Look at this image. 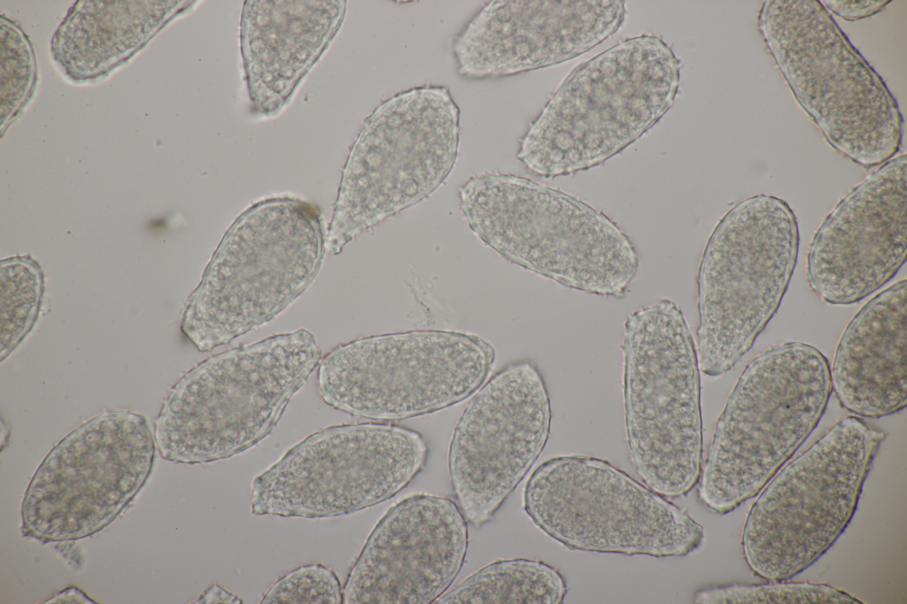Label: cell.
<instances>
[{
  "instance_id": "obj_1",
  "label": "cell",
  "mask_w": 907,
  "mask_h": 604,
  "mask_svg": "<svg viewBox=\"0 0 907 604\" xmlns=\"http://www.w3.org/2000/svg\"><path fill=\"white\" fill-rule=\"evenodd\" d=\"M681 63L655 35L626 39L577 66L520 140L516 158L552 179L600 166L672 106Z\"/></svg>"
},
{
  "instance_id": "obj_2",
  "label": "cell",
  "mask_w": 907,
  "mask_h": 604,
  "mask_svg": "<svg viewBox=\"0 0 907 604\" xmlns=\"http://www.w3.org/2000/svg\"><path fill=\"white\" fill-rule=\"evenodd\" d=\"M321 360L315 337L301 329L201 361L172 386L156 418L161 457L206 463L256 445L275 430Z\"/></svg>"
},
{
  "instance_id": "obj_3",
  "label": "cell",
  "mask_w": 907,
  "mask_h": 604,
  "mask_svg": "<svg viewBox=\"0 0 907 604\" xmlns=\"http://www.w3.org/2000/svg\"><path fill=\"white\" fill-rule=\"evenodd\" d=\"M472 232L501 257L570 289L622 298L639 267L635 246L603 213L559 190L485 173L459 189Z\"/></svg>"
},
{
  "instance_id": "obj_4",
  "label": "cell",
  "mask_w": 907,
  "mask_h": 604,
  "mask_svg": "<svg viewBox=\"0 0 907 604\" xmlns=\"http://www.w3.org/2000/svg\"><path fill=\"white\" fill-rule=\"evenodd\" d=\"M320 209L290 197L244 210L229 226L190 296L181 328L210 352L267 323L315 279L326 252Z\"/></svg>"
},
{
  "instance_id": "obj_5",
  "label": "cell",
  "mask_w": 907,
  "mask_h": 604,
  "mask_svg": "<svg viewBox=\"0 0 907 604\" xmlns=\"http://www.w3.org/2000/svg\"><path fill=\"white\" fill-rule=\"evenodd\" d=\"M831 392L830 366L813 345L787 342L753 359L717 422L700 499L725 515L758 493L816 428Z\"/></svg>"
},
{
  "instance_id": "obj_6",
  "label": "cell",
  "mask_w": 907,
  "mask_h": 604,
  "mask_svg": "<svg viewBox=\"0 0 907 604\" xmlns=\"http://www.w3.org/2000/svg\"><path fill=\"white\" fill-rule=\"evenodd\" d=\"M758 27L795 98L826 141L864 167L889 160L903 120L884 81L818 0H768Z\"/></svg>"
},
{
  "instance_id": "obj_7",
  "label": "cell",
  "mask_w": 907,
  "mask_h": 604,
  "mask_svg": "<svg viewBox=\"0 0 907 604\" xmlns=\"http://www.w3.org/2000/svg\"><path fill=\"white\" fill-rule=\"evenodd\" d=\"M631 461L660 495H686L702 462L700 367L679 306L662 298L632 313L621 345Z\"/></svg>"
},
{
  "instance_id": "obj_8",
  "label": "cell",
  "mask_w": 907,
  "mask_h": 604,
  "mask_svg": "<svg viewBox=\"0 0 907 604\" xmlns=\"http://www.w3.org/2000/svg\"><path fill=\"white\" fill-rule=\"evenodd\" d=\"M460 132L447 87L418 86L383 101L350 151L326 251L339 254L359 234L430 197L454 167Z\"/></svg>"
},
{
  "instance_id": "obj_9",
  "label": "cell",
  "mask_w": 907,
  "mask_h": 604,
  "mask_svg": "<svg viewBox=\"0 0 907 604\" xmlns=\"http://www.w3.org/2000/svg\"><path fill=\"white\" fill-rule=\"evenodd\" d=\"M800 236L786 201L760 194L733 205L710 234L697 276L700 370L717 377L748 352L779 309Z\"/></svg>"
},
{
  "instance_id": "obj_10",
  "label": "cell",
  "mask_w": 907,
  "mask_h": 604,
  "mask_svg": "<svg viewBox=\"0 0 907 604\" xmlns=\"http://www.w3.org/2000/svg\"><path fill=\"white\" fill-rule=\"evenodd\" d=\"M884 438L882 430L847 416L774 475L742 532L743 555L756 575L791 578L831 547L856 511Z\"/></svg>"
},
{
  "instance_id": "obj_11",
  "label": "cell",
  "mask_w": 907,
  "mask_h": 604,
  "mask_svg": "<svg viewBox=\"0 0 907 604\" xmlns=\"http://www.w3.org/2000/svg\"><path fill=\"white\" fill-rule=\"evenodd\" d=\"M523 500L536 526L573 550L685 556L704 538L685 509L595 457L544 461L527 480Z\"/></svg>"
},
{
  "instance_id": "obj_12",
  "label": "cell",
  "mask_w": 907,
  "mask_h": 604,
  "mask_svg": "<svg viewBox=\"0 0 907 604\" xmlns=\"http://www.w3.org/2000/svg\"><path fill=\"white\" fill-rule=\"evenodd\" d=\"M495 350L474 335L411 330L337 345L318 366L326 404L351 415L394 421L455 405L487 379Z\"/></svg>"
},
{
  "instance_id": "obj_13",
  "label": "cell",
  "mask_w": 907,
  "mask_h": 604,
  "mask_svg": "<svg viewBox=\"0 0 907 604\" xmlns=\"http://www.w3.org/2000/svg\"><path fill=\"white\" fill-rule=\"evenodd\" d=\"M428 453L422 436L404 426H330L298 442L254 478L252 512L304 518L353 513L407 487Z\"/></svg>"
},
{
  "instance_id": "obj_14",
  "label": "cell",
  "mask_w": 907,
  "mask_h": 604,
  "mask_svg": "<svg viewBox=\"0 0 907 604\" xmlns=\"http://www.w3.org/2000/svg\"><path fill=\"white\" fill-rule=\"evenodd\" d=\"M156 442L143 414L102 413L48 453L21 505V531L43 543L66 542L103 530L147 482Z\"/></svg>"
},
{
  "instance_id": "obj_15",
  "label": "cell",
  "mask_w": 907,
  "mask_h": 604,
  "mask_svg": "<svg viewBox=\"0 0 907 604\" xmlns=\"http://www.w3.org/2000/svg\"><path fill=\"white\" fill-rule=\"evenodd\" d=\"M548 392L529 361L507 366L471 398L448 450V471L468 523L491 522L542 453L550 433Z\"/></svg>"
},
{
  "instance_id": "obj_16",
  "label": "cell",
  "mask_w": 907,
  "mask_h": 604,
  "mask_svg": "<svg viewBox=\"0 0 907 604\" xmlns=\"http://www.w3.org/2000/svg\"><path fill=\"white\" fill-rule=\"evenodd\" d=\"M468 546V521L456 501L409 496L369 534L348 574L343 602L433 603L458 576Z\"/></svg>"
},
{
  "instance_id": "obj_17",
  "label": "cell",
  "mask_w": 907,
  "mask_h": 604,
  "mask_svg": "<svg viewBox=\"0 0 907 604\" xmlns=\"http://www.w3.org/2000/svg\"><path fill=\"white\" fill-rule=\"evenodd\" d=\"M906 169V154L884 163L838 203L814 234L806 278L825 302H858L904 264Z\"/></svg>"
},
{
  "instance_id": "obj_18",
  "label": "cell",
  "mask_w": 907,
  "mask_h": 604,
  "mask_svg": "<svg viewBox=\"0 0 907 604\" xmlns=\"http://www.w3.org/2000/svg\"><path fill=\"white\" fill-rule=\"evenodd\" d=\"M621 0H497L458 34V73L498 78L552 66L592 50L624 23Z\"/></svg>"
},
{
  "instance_id": "obj_19",
  "label": "cell",
  "mask_w": 907,
  "mask_h": 604,
  "mask_svg": "<svg viewBox=\"0 0 907 604\" xmlns=\"http://www.w3.org/2000/svg\"><path fill=\"white\" fill-rule=\"evenodd\" d=\"M346 1L252 0L244 4L240 46L253 110L276 114L340 28Z\"/></svg>"
},
{
  "instance_id": "obj_20",
  "label": "cell",
  "mask_w": 907,
  "mask_h": 604,
  "mask_svg": "<svg viewBox=\"0 0 907 604\" xmlns=\"http://www.w3.org/2000/svg\"><path fill=\"white\" fill-rule=\"evenodd\" d=\"M906 300L903 279L868 301L840 338L832 391L856 415L879 418L906 407Z\"/></svg>"
},
{
  "instance_id": "obj_21",
  "label": "cell",
  "mask_w": 907,
  "mask_h": 604,
  "mask_svg": "<svg viewBox=\"0 0 907 604\" xmlns=\"http://www.w3.org/2000/svg\"><path fill=\"white\" fill-rule=\"evenodd\" d=\"M567 592L565 579L554 567L516 558L486 565L433 603L560 604Z\"/></svg>"
},
{
  "instance_id": "obj_22",
  "label": "cell",
  "mask_w": 907,
  "mask_h": 604,
  "mask_svg": "<svg viewBox=\"0 0 907 604\" xmlns=\"http://www.w3.org/2000/svg\"><path fill=\"white\" fill-rule=\"evenodd\" d=\"M43 276L34 262L8 260L1 266L0 361L32 330L41 307Z\"/></svg>"
},
{
  "instance_id": "obj_23",
  "label": "cell",
  "mask_w": 907,
  "mask_h": 604,
  "mask_svg": "<svg viewBox=\"0 0 907 604\" xmlns=\"http://www.w3.org/2000/svg\"><path fill=\"white\" fill-rule=\"evenodd\" d=\"M699 604H863L855 596L826 584L776 581L763 585H729L702 589Z\"/></svg>"
},
{
  "instance_id": "obj_24",
  "label": "cell",
  "mask_w": 907,
  "mask_h": 604,
  "mask_svg": "<svg viewBox=\"0 0 907 604\" xmlns=\"http://www.w3.org/2000/svg\"><path fill=\"white\" fill-rule=\"evenodd\" d=\"M260 603H343L337 576L322 564L298 567L280 577L262 597Z\"/></svg>"
},
{
  "instance_id": "obj_25",
  "label": "cell",
  "mask_w": 907,
  "mask_h": 604,
  "mask_svg": "<svg viewBox=\"0 0 907 604\" xmlns=\"http://www.w3.org/2000/svg\"><path fill=\"white\" fill-rule=\"evenodd\" d=\"M889 0H824L823 6L846 20H855L873 15L882 10Z\"/></svg>"
},
{
  "instance_id": "obj_26",
  "label": "cell",
  "mask_w": 907,
  "mask_h": 604,
  "mask_svg": "<svg viewBox=\"0 0 907 604\" xmlns=\"http://www.w3.org/2000/svg\"><path fill=\"white\" fill-rule=\"evenodd\" d=\"M196 603H242L238 596L226 591L221 585L214 584L206 590Z\"/></svg>"
},
{
  "instance_id": "obj_27",
  "label": "cell",
  "mask_w": 907,
  "mask_h": 604,
  "mask_svg": "<svg viewBox=\"0 0 907 604\" xmlns=\"http://www.w3.org/2000/svg\"><path fill=\"white\" fill-rule=\"evenodd\" d=\"M45 603H96L81 589L72 586L60 592Z\"/></svg>"
}]
</instances>
